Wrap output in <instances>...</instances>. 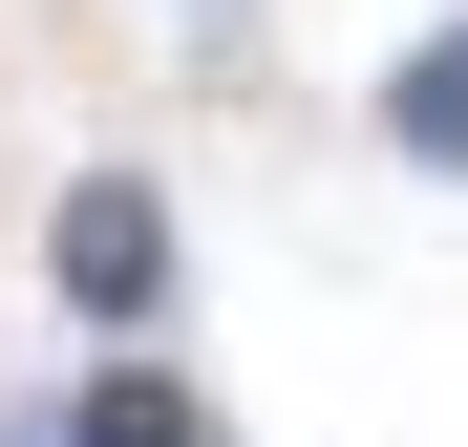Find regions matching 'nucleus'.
<instances>
[{
  "label": "nucleus",
  "instance_id": "nucleus-1",
  "mask_svg": "<svg viewBox=\"0 0 468 447\" xmlns=\"http://www.w3.org/2000/svg\"><path fill=\"white\" fill-rule=\"evenodd\" d=\"M43 277H64V320H149V298H171V192H149V171H86L43 213Z\"/></svg>",
  "mask_w": 468,
  "mask_h": 447
},
{
  "label": "nucleus",
  "instance_id": "nucleus-2",
  "mask_svg": "<svg viewBox=\"0 0 468 447\" xmlns=\"http://www.w3.org/2000/svg\"><path fill=\"white\" fill-rule=\"evenodd\" d=\"M43 447H213V405L171 384V362H107L86 405H43Z\"/></svg>",
  "mask_w": 468,
  "mask_h": 447
},
{
  "label": "nucleus",
  "instance_id": "nucleus-3",
  "mask_svg": "<svg viewBox=\"0 0 468 447\" xmlns=\"http://www.w3.org/2000/svg\"><path fill=\"white\" fill-rule=\"evenodd\" d=\"M383 128H405V171H468V22H426V43H405Z\"/></svg>",
  "mask_w": 468,
  "mask_h": 447
}]
</instances>
